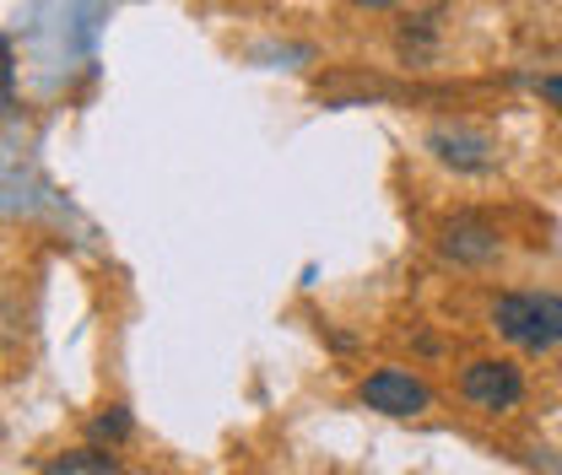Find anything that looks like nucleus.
Segmentation results:
<instances>
[{
    "mask_svg": "<svg viewBox=\"0 0 562 475\" xmlns=\"http://www.w3.org/2000/svg\"><path fill=\"white\" fill-rule=\"evenodd\" d=\"M492 249H497V238L476 222H449L443 227V255H454V260H492Z\"/></svg>",
    "mask_w": 562,
    "mask_h": 475,
    "instance_id": "nucleus-5",
    "label": "nucleus"
},
{
    "mask_svg": "<svg viewBox=\"0 0 562 475\" xmlns=\"http://www.w3.org/2000/svg\"><path fill=\"white\" fill-rule=\"evenodd\" d=\"M357 400H362L368 410H379V416H422L432 395H427V384L412 378V373H401V367H379V373L362 378Z\"/></svg>",
    "mask_w": 562,
    "mask_h": 475,
    "instance_id": "nucleus-2",
    "label": "nucleus"
},
{
    "mask_svg": "<svg viewBox=\"0 0 562 475\" xmlns=\"http://www.w3.org/2000/svg\"><path fill=\"white\" fill-rule=\"evenodd\" d=\"M492 325H497V336H508L514 346H525V351H547V346H552V336H547V325H541L530 292L497 297V303H492Z\"/></svg>",
    "mask_w": 562,
    "mask_h": 475,
    "instance_id": "nucleus-3",
    "label": "nucleus"
},
{
    "mask_svg": "<svg viewBox=\"0 0 562 475\" xmlns=\"http://www.w3.org/2000/svg\"><path fill=\"white\" fill-rule=\"evenodd\" d=\"M536 297V292H530ZM536 314H541V325H547V336H552V346L562 340V297H552V292H541L536 297Z\"/></svg>",
    "mask_w": 562,
    "mask_h": 475,
    "instance_id": "nucleus-7",
    "label": "nucleus"
},
{
    "mask_svg": "<svg viewBox=\"0 0 562 475\" xmlns=\"http://www.w3.org/2000/svg\"><path fill=\"white\" fill-rule=\"evenodd\" d=\"M38 475H120V471H114V460H109V454H98V449H76V454L49 460Z\"/></svg>",
    "mask_w": 562,
    "mask_h": 475,
    "instance_id": "nucleus-6",
    "label": "nucleus"
},
{
    "mask_svg": "<svg viewBox=\"0 0 562 475\" xmlns=\"http://www.w3.org/2000/svg\"><path fill=\"white\" fill-rule=\"evenodd\" d=\"M351 5H368L373 11V5H390V0H351Z\"/></svg>",
    "mask_w": 562,
    "mask_h": 475,
    "instance_id": "nucleus-10",
    "label": "nucleus"
},
{
    "mask_svg": "<svg viewBox=\"0 0 562 475\" xmlns=\"http://www.w3.org/2000/svg\"><path fill=\"white\" fill-rule=\"evenodd\" d=\"M541 98H547V103H558V109H562V76H547V81H541Z\"/></svg>",
    "mask_w": 562,
    "mask_h": 475,
    "instance_id": "nucleus-9",
    "label": "nucleus"
},
{
    "mask_svg": "<svg viewBox=\"0 0 562 475\" xmlns=\"http://www.w3.org/2000/svg\"><path fill=\"white\" fill-rule=\"evenodd\" d=\"M460 395L471 400L476 410H514L525 400V373L508 362V357H482L460 373Z\"/></svg>",
    "mask_w": 562,
    "mask_h": 475,
    "instance_id": "nucleus-1",
    "label": "nucleus"
},
{
    "mask_svg": "<svg viewBox=\"0 0 562 475\" xmlns=\"http://www.w3.org/2000/svg\"><path fill=\"white\" fill-rule=\"evenodd\" d=\"M427 146H432L449 168H482V162H487V151H492L482 136H465V131H432Z\"/></svg>",
    "mask_w": 562,
    "mask_h": 475,
    "instance_id": "nucleus-4",
    "label": "nucleus"
},
{
    "mask_svg": "<svg viewBox=\"0 0 562 475\" xmlns=\"http://www.w3.org/2000/svg\"><path fill=\"white\" fill-rule=\"evenodd\" d=\"M125 432H131V416H125V410H109V416H98V421H92V438H109V443H120Z\"/></svg>",
    "mask_w": 562,
    "mask_h": 475,
    "instance_id": "nucleus-8",
    "label": "nucleus"
}]
</instances>
